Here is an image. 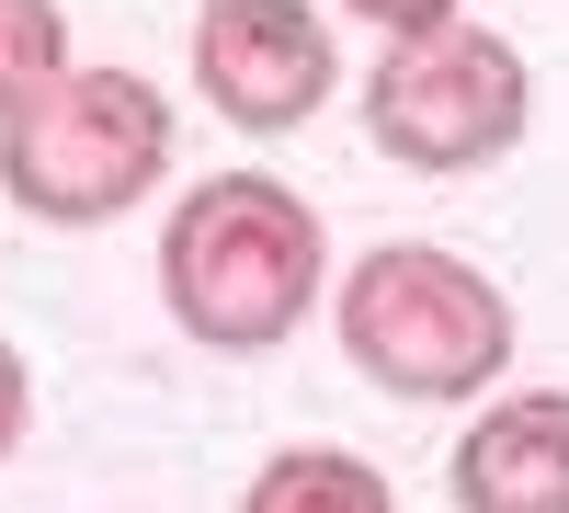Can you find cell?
Masks as SVG:
<instances>
[{"label": "cell", "mask_w": 569, "mask_h": 513, "mask_svg": "<svg viewBox=\"0 0 569 513\" xmlns=\"http://www.w3.org/2000/svg\"><path fill=\"white\" fill-rule=\"evenodd\" d=\"M319 274H330V228L273 171H206L160 217V308L206 354L297 343V319L319 308Z\"/></svg>", "instance_id": "1"}, {"label": "cell", "mask_w": 569, "mask_h": 513, "mask_svg": "<svg viewBox=\"0 0 569 513\" xmlns=\"http://www.w3.org/2000/svg\"><path fill=\"white\" fill-rule=\"evenodd\" d=\"M330 332H342V354L388 399L456 411V399L501 388V365H512V297L467 251H445V240H376L365 263H342V286H330Z\"/></svg>", "instance_id": "2"}, {"label": "cell", "mask_w": 569, "mask_h": 513, "mask_svg": "<svg viewBox=\"0 0 569 513\" xmlns=\"http://www.w3.org/2000/svg\"><path fill=\"white\" fill-rule=\"evenodd\" d=\"M171 171V91L137 69H58L23 115H0V195L46 228H103Z\"/></svg>", "instance_id": "3"}, {"label": "cell", "mask_w": 569, "mask_h": 513, "mask_svg": "<svg viewBox=\"0 0 569 513\" xmlns=\"http://www.w3.org/2000/svg\"><path fill=\"white\" fill-rule=\"evenodd\" d=\"M536 126V69L525 46H501L490 23H433V34H388L365 69V137L399 171H490L525 149Z\"/></svg>", "instance_id": "4"}, {"label": "cell", "mask_w": 569, "mask_h": 513, "mask_svg": "<svg viewBox=\"0 0 569 513\" xmlns=\"http://www.w3.org/2000/svg\"><path fill=\"white\" fill-rule=\"evenodd\" d=\"M194 91L240 137H297L342 91V46H330L319 0H206L194 12Z\"/></svg>", "instance_id": "5"}, {"label": "cell", "mask_w": 569, "mask_h": 513, "mask_svg": "<svg viewBox=\"0 0 569 513\" xmlns=\"http://www.w3.org/2000/svg\"><path fill=\"white\" fill-rule=\"evenodd\" d=\"M456 513H569V388H490L445 445Z\"/></svg>", "instance_id": "6"}, {"label": "cell", "mask_w": 569, "mask_h": 513, "mask_svg": "<svg viewBox=\"0 0 569 513\" xmlns=\"http://www.w3.org/2000/svg\"><path fill=\"white\" fill-rule=\"evenodd\" d=\"M240 513H399V491L353 445H273L240 491Z\"/></svg>", "instance_id": "7"}, {"label": "cell", "mask_w": 569, "mask_h": 513, "mask_svg": "<svg viewBox=\"0 0 569 513\" xmlns=\"http://www.w3.org/2000/svg\"><path fill=\"white\" fill-rule=\"evenodd\" d=\"M69 69V12L58 0H0V115H23Z\"/></svg>", "instance_id": "8"}, {"label": "cell", "mask_w": 569, "mask_h": 513, "mask_svg": "<svg viewBox=\"0 0 569 513\" xmlns=\"http://www.w3.org/2000/svg\"><path fill=\"white\" fill-rule=\"evenodd\" d=\"M342 12L376 34H433V23H456V0H342Z\"/></svg>", "instance_id": "9"}, {"label": "cell", "mask_w": 569, "mask_h": 513, "mask_svg": "<svg viewBox=\"0 0 569 513\" xmlns=\"http://www.w3.org/2000/svg\"><path fill=\"white\" fill-rule=\"evenodd\" d=\"M23 423H34V377H23V354L0 343V468H12V445H23Z\"/></svg>", "instance_id": "10"}]
</instances>
